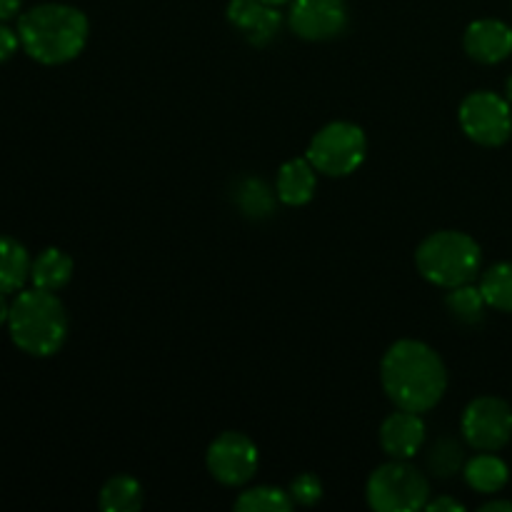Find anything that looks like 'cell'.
<instances>
[{"label":"cell","instance_id":"cell-12","mask_svg":"<svg viewBox=\"0 0 512 512\" xmlns=\"http://www.w3.org/2000/svg\"><path fill=\"white\" fill-rule=\"evenodd\" d=\"M428 428L420 413L395 410L383 420L378 430V443L390 460H413L423 450Z\"/></svg>","mask_w":512,"mask_h":512},{"label":"cell","instance_id":"cell-22","mask_svg":"<svg viewBox=\"0 0 512 512\" xmlns=\"http://www.w3.org/2000/svg\"><path fill=\"white\" fill-rule=\"evenodd\" d=\"M465 468V453L463 445L458 443L450 435H443L440 440H435L433 448L428 453V470L440 480H448L453 475H458Z\"/></svg>","mask_w":512,"mask_h":512},{"label":"cell","instance_id":"cell-15","mask_svg":"<svg viewBox=\"0 0 512 512\" xmlns=\"http://www.w3.org/2000/svg\"><path fill=\"white\" fill-rule=\"evenodd\" d=\"M463 478L470 490L480 495H495L508 485L510 468L503 458L493 453H478L475 458L465 460Z\"/></svg>","mask_w":512,"mask_h":512},{"label":"cell","instance_id":"cell-30","mask_svg":"<svg viewBox=\"0 0 512 512\" xmlns=\"http://www.w3.org/2000/svg\"><path fill=\"white\" fill-rule=\"evenodd\" d=\"M505 98H508V103L512 105V75L508 78V85H505Z\"/></svg>","mask_w":512,"mask_h":512},{"label":"cell","instance_id":"cell-10","mask_svg":"<svg viewBox=\"0 0 512 512\" xmlns=\"http://www.w3.org/2000/svg\"><path fill=\"white\" fill-rule=\"evenodd\" d=\"M285 23L300 40L325 43L348 30L350 8L345 0H293Z\"/></svg>","mask_w":512,"mask_h":512},{"label":"cell","instance_id":"cell-2","mask_svg":"<svg viewBox=\"0 0 512 512\" xmlns=\"http://www.w3.org/2000/svg\"><path fill=\"white\" fill-rule=\"evenodd\" d=\"M20 48L43 65H63L88 45L90 23L83 10L65 3H43L18 18Z\"/></svg>","mask_w":512,"mask_h":512},{"label":"cell","instance_id":"cell-3","mask_svg":"<svg viewBox=\"0 0 512 512\" xmlns=\"http://www.w3.org/2000/svg\"><path fill=\"white\" fill-rule=\"evenodd\" d=\"M8 333L15 348L33 358L60 353L68 340V313L63 300L50 290L23 288L10 300Z\"/></svg>","mask_w":512,"mask_h":512},{"label":"cell","instance_id":"cell-19","mask_svg":"<svg viewBox=\"0 0 512 512\" xmlns=\"http://www.w3.org/2000/svg\"><path fill=\"white\" fill-rule=\"evenodd\" d=\"M480 293L488 308L512 313V263H495L480 275Z\"/></svg>","mask_w":512,"mask_h":512},{"label":"cell","instance_id":"cell-7","mask_svg":"<svg viewBox=\"0 0 512 512\" xmlns=\"http://www.w3.org/2000/svg\"><path fill=\"white\" fill-rule=\"evenodd\" d=\"M458 120L463 133L483 148H500L512 135V105L493 90H475L465 95Z\"/></svg>","mask_w":512,"mask_h":512},{"label":"cell","instance_id":"cell-23","mask_svg":"<svg viewBox=\"0 0 512 512\" xmlns=\"http://www.w3.org/2000/svg\"><path fill=\"white\" fill-rule=\"evenodd\" d=\"M238 205L245 210V215H268L273 210V195L260 180H243Z\"/></svg>","mask_w":512,"mask_h":512},{"label":"cell","instance_id":"cell-26","mask_svg":"<svg viewBox=\"0 0 512 512\" xmlns=\"http://www.w3.org/2000/svg\"><path fill=\"white\" fill-rule=\"evenodd\" d=\"M425 510L428 512H463L465 505L460 503V500L450 498V495H440L438 500H428Z\"/></svg>","mask_w":512,"mask_h":512},{"label":"cell","instance_id":"cell-25","mask_svg":"<svg viewBox=\"0 0 512 512\" xmlns=\"http://www.w3.org/2000/svg\"><path fill=\"white\" fill-rule=\"evenodd\" d=\"M20 48V35L18 30L8 28L5 23H0V63L13 58Z\"/></svg>","mask_w":512,"mask_h":512},{"label":"cell","instance_id":"cell-11","mask_svg":"<svg viewBox=\"0 0 512 512\" xmlns=\"http://www.w3.org/2000/svg\"><path fill=\"white\" fill-rule=\"evenodd\" d=\"M225 15H228V23L233 25V30H238L255 48L273 43L275 35L283 28L280 8L265 3V0H230Z\"/></svg>","mask_w":512,"mask_h":512},{"label":"cell","instance_id":"cell-27","mask_svg":"<svg viewBox=\"0 0 512 512\" xmlns=\"http://www.w3.org/2000/svg\"><path fill=\"white\" fill-rule=\"evenodd\" d=\"M20 5L23 0H0V23H8L10 18L20 13Z\"/></svg>","mask_w":512,"mask_h":512},{"label":"cell","instance_id":"cell-16","mask_svg":"<svg viewBox=\"0 0 512 512\" xmlns=\"http://www.w3.org/2000/svg\"><path fill=\"white\" fill-rule=\"evenodd\" d=\"M30 258L28 248L10 235H0V290L3 293H20L30 280Z\"/></svg>","mask_w":512,"mask_h":512},{"label":"cell","instance_id":"cell-21","mask_svg":"<svg viewBox=\"0 0 512 512\" xmlns=\"http://www.w3.org/2000/svg\"><path fill=\"white\" fill-rule=\"evenodd\" d=\"M238 512H290L295 508L288 490L273 488V485H258V488L243 490L233 503Z\"/></svg>","mask_w":512,"mask_h":512},{"label":"cell","instance_id":"cell-9","mask_svg":"<svg viewBox=\"0 0 512 512\" xmlns=\"http://www.w3.org/2000/svg\"><path fill=\"white\" fill-rule=\"evenodd\" d=\"M205 465H208L210 478L218 480L220 485H225V488H240V485L250 483L255 478V473H258V445L245 433H238V430L220 433L210 443L208 453H205Z\"/></svg>","mask_w":512,"mask_h":512},{"label":"cell","instance_id":"cell-20","mask_svg":"<svg viewBox=\"0 0 512 512\" xmlns=\"http://www.w3.org/2000/svg\"><path fill=\"white\" fill-rule=\"evenodd\" d=\"M445 308L453 315V320L463 325H478L483 323L485 318V303L480 288H475L473 283L458 285V288H450L448 295H445Z\"/></svg>","mask_w":512,"mask_h":512},{"label":"cell","instance_id":"cell-18","mask_svg":"<svg viewBox=\"0 0 512 512\" xmlns=\"http://www.w3.org/2000/svg\"><path fill=\"white\" fill-rule=\"evenodd\" d=\"M98 505L105 512H138L143 508V485L133 475H113L100 488Z\"/></svg>","mask_w":512,"mask_h":512},{"label":"cell","instance_id":"cell-1","mask_svg":"<svg viewBox=\"0 0 512 512\" xmlns=\"http://www.w3.org/2000/svg\"><path fill=\"white\" fill-rule=\"evenodd\" d=\"M380 385L395 408L423 415L448 393V368L428 343L403 338L380 360Z\"/></svg>","mask_w":512,"mask_h":512},{"label":"cell","instance_id":"cell-8","mask_svg":"<svg viewBox=\"0 0 512 512\" xmlns=\"http://www.w3.org/2000/svg\"><path fill=\"white\" fill-rule=\"evenodd\" d=\"M460 435L478 453H498L512 438V408L495 395L470 400L460 420Z\"/></svg>","mask_w":512,"mask_h":512},{"label":"cell","instance_id":"cell-28","mask_svg":"<svg viewBox=\"0 0 512 512\" xmlns=\"http://www.w3.org/2000/svg\"><path fill=\"white\" fill-rule=\"evenodd\" d=\"M483 512H512V503L510 500H490V503L480 505Z\"/></svg>","mask_w":512,"mask_h":512},{"label":"cell","instance_id":"cell-6","mask_svg":"<svg viewBox=\"0 0 512 512\" xmlns=\"http://www.w3.org/2000/svg\"><path fill=\"white\" fill-rule=\"evenodd\" d=\"M365 155H368V135L360 125L348 120H335L320 128L305 150V158L313 163V168L328 178L353 175L363 165Z\"/></svg>","mask_w":512,"mask_h":512},{"label":"cell","instance_id":"cell-5","mask_svg":"<svg viewBox=\"0 0 512 512\" xmlns=\"http://www.w3.org/2000/svg\"><path fill=\"white\" fill-rule=\"evenodd\" d=\"M365 500L375 512L425 510L430 500V483L410 460H388L370 473Z\"/></svg>","mask_w":512,"mask_h":512},{"label":"cell","instance_id":"cell-24","mask_svg":"<svg viewBox=\"0 0 512 512\" xmlns=\"http://www.w3.org/2000/svg\"><path fill=\"white\" fill-rule=\"evenodd\" d=\"M288 493L295 505H300V508H313V505H318L323 500V483H320L318 475L303 473L290 483Z\"/></svg>","mask_w":512,"mask_h":512},{"label":"cell","instance_id":"cell-4","mask_svg":"<svg viewBox=\"0 0 512 512\" xmlns=\"http://www.w3.org/2000/svg\"><path fill=\"white\" fill-rule=\"evenodd\" d=\"M415 268L438 288H458L478 278L483 268V250L473 235L460 230H438L418 245Z\"/></svg>","mask_w":512,"mask_h":512},{"label":"cell","instance_id":"cell-17","mask_svg":"<svg viewBox=\"0 0 512 512\" xmlns=\"http://www.w3.org/2000/svg\"><path fill=\"white\" fill-rule=\"evenodd\" d=\"M73 258H70L65 250L60 248H45L38 258L33 260V268H30V283L33 288L50 290V293H58L73 278Z\"/></svg>","mask_w":512,"mask_h":512},{"label":"cell","instance_id":"cell-29","mask_svg":"<svg viewBox=\"0 0 512 512\" xmlns=\"http://www.w3.org/2000/svg\"><path fill=\"white\" fill-rule=\"evenodd\" d=\"M8 315H10V300H8V293H3V290H0V325L8 323Z\"/></svg>","mask_w":512,"mask_h":512},{"label":"cell","instance_id":"cell-13","mask_svg":"<svg viewBox=\"0 0 512 512\" xmlns=\"http://www.w3.org/2000/svg\"><path fill=\"white\" fill-rule=\"evenodd\" d=\"M463 48L480 65H498L512 55V28L498 18H480L465 28Z\"/></svg>","mask_w":512,"mask_h":512},{"label":"cell","instance_id":"cell-31","mask_svg":"<svg viewBox=\"0 0 512 512\" xmlns=\"http://www.w3.org/2000/svg\"><path fill=\"white\" fill-rule=\"evenodd\" d=\"M265 3H270V5H278V8H280V5H290V3H293V0H265Z\"/></svg>","mask_w":512,"mask_h":512},{"label":"cell","instance_id":"cell-14","mask_svg":"<svg viewBox=\"0 0 512 512\" xmlns=\"http://www.w3.org/2000/svg\"><path fill=\"white\" fill-rule=\"evenodd\" d=\"M315 188H318V170L308 158H293L280 165L275 195L283 205H290V208L308 205L313 200Z\"/></svg>","mask_w":512,"mask_h":512}]
</instances>
